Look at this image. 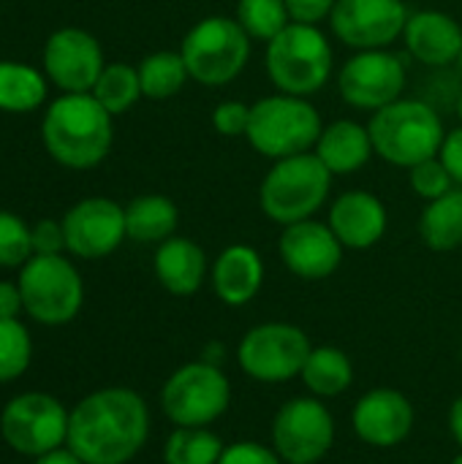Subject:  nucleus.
Listing matches in <instances>:
<instances>
[{"label": "nucleus", "instance_id": "32", "mask_svg": "<svg viewBox=\"0 0 462 464\" xmlns=\"http://www.w3.org/2000/svg\"><path fill=\"white\" fill-rule=\"evenodd\" d=\"M30 334L16 318H0V383L19 378L30 364Z\"/></svg>", "mask_w": 462, "mask_h": 464}, {"label": "nucleus", "instance_id": "9", "mask_svg": "<svg viewBox=\"0 0 462 464\" xmlns=\"http://www.w3.org/2000/svg\"><path fill=\"white\" fill-rule=\"evenodd\" d=\"M231 389L226 375L210 364L196 362L180 367L163 386L161 405L177 427H204L226 413Z\"/></svg>", "mask_w": 462, "mask_h": 464}, {"label": "nucleus", "instance_id": "20", "mask_svg": "<svg viewBox=\"0 0 462 464\" xmlns=\"http://www.w3.org/2000/svg\"><path fill=\"white\" fill-rule=\"evenodd\" d=\"M403 41L414 60L430 68H444L457 63L462 49V27L452 14L425 8L408 16Z\"/></svg>", "mask_w": 462, "mask_h": 464}, {"label": "nucleus", "instance_id": "44", "mask_svg": "<svg viewBox=\"0 0 462 464\" xmlns=\"http://www.w3.org/2000/svg\"><path fill=\"white\" fill-rule=\"evenodd\" d=\"M457 68H460V73H462V49H460V54H457Z\"/></svg>", "mask_w": 462, "mask_h": 464}, {"label": "nucleus", "instance_id": "37", "mask_svg": "<svg viewBox=\"0 0 462 464\" xmlns=\"http://www.w3.org/2000/svg\"><path fill=\"white\" fill-rule=\"evenodd\" d=\"M283 459L278 457V451H270L259 443H234L229 449H223L221 462L218 464H280Z\"/></svg>", "mask_w": 462, "mask_h": 464}, {"label": "nucleus", "instance_id": "40", "mask_svg": "<svg viewBox=\"0 0 462 464\" xmlns=\"http://www.w3.org/2000/svg\"><path fill=\"white\" fill-rule=\"evenodd\" d=\"M25 310L22 291L14 283H0V318H16Z\"/></svg>", "mask_w": 462, "mask_h": 464}, {"label": "nucleus", "instance_id": "43", "mask_svg": "<svg viewBox=\"0 0 462 464\" xmlns=\"http://www.w3.org/2000/svg\"><path fill=\"white\" fill-rule=\"evenodd\" d=\"M457 114H460V122H462V90H460V98H457Z\"/></svg>", "mask_w": 462, "mask_h": 464}, {"label": "nucleus", "instance_id": "24", "mask_svg": "<svg viewBox=\"0 0 462 464\" xmlns=\"http://www.w3.org/2000/svg\"><path fill=\"white\" fill-rule=\"evenodd\" d=\"M180 223V209L169 196L161 193H147L133 198L125 207V231L128 239L142 242V245H161L169 237H174Z\"/></svg>", "mask_w": 462, "mask_h": 464}, {"label": "nucleus", "instance_id": "39", "mask_svg": "<svg viewBox=\"0 0 462 464\" xmlns=\"http://www.w3.org/2000/svg\"><path fill=\"white\" fill-rule=\"evenodd\" d=\"M438 158L444 160V166H447V171L452 174L455 185L462 188V125L460 128H455V130H449V133L444 136V144H441Z\"/></svg>", "mask_w": 462, "mask_h": 464}, {"label": "nucleus", "instance_id": "17", "mask_svg": "<svg viewBox=\"0 0 462 464\" xmlns=\"http://www.w3.org/2000/svg\"><path fill=\"white\" fill-rule=\"evenodd\" d=\"M343 245L329 228V223L321 220H300L291 226H283V234L278 239V253L286 269L302 280H324L338 272L343 261Z\"/></svg>", "mask_w": 462, "mask_h": 464}, {"label": "nucleus", "instance_id": "23", "mask_svg": "<svg viewBox=\"0 0 462 464\" xmlns=\"http://www.w3.org/2000/svg\"><path fill=\"white\" fill-rule=\"evenodd\" d=\"M207 275L204 250L188 237H169L155 250V277L174 296H191Z\"/></svg>", "mask_w": 462, "mask_h": 464}, {"label": "nucleus", "instance_id": "34", "mask_svg": "<svg viewBox=\"0 0 462 464\" xmlns=\"http://www.w3.org/2000/svg\"><path fill=\"white\" fill-rule=\"evenodd\" d=\"M408 185L425 201H436V198H441V196H447L449 190L457 188L452 174L447 171V166H444V160L438 155L417 163L414 169H408Z\"/></svg>", "mask_w": 462, "mask_h": 464}, {"label": "nucleus", "instance_id": "11", "mask_svg": "<svg viewBox=\"0 0 462 464\" xmlns=\"http://www.w3.org/2000/svg\"><path fill=\"white\" fill-rule=\"evenodd\" d=\"M310 340L291 324H261L240 343V367L264 383H280L302 372L310 356Z\"/></svg>", "mask_w": 462, "mask_h": 464}, {"label": "nucleus", "instance_id": "14", "mask_svg": "<svg viewBox=\"0 0 462 464\" xmlns=\"http://www.w3.org/2000/svg\"><path fill=\"white\" fill-rule=\"evenodd\" d=\"M335 440V421L319 400L297 397L286 402L272 424V443L283 462L316 464Z\"/></svg>", "mask_w": 462, "mask_h": 464}, {"label": "nucleus", "instance_id": "3", "mask_svg": "<svg viewBox=\"0 0 462 464\" xmlns=\"http://www.w3.org/2000/svg\"><path fill=\"white\" fill-rule=\"evenodd\" d=\"M368 130L373 152L406 171L436 158L447 136L441 114L419 98H398L395 103L373 111Z\"/></svg>", "mask_w": 462, "mask_h": 464}, {"label": "nucleus", "instance_id": "18", "mask_svg": "<svg viewBox=\"0 0 462 464\" xmlns=\"http://www.w3.org/2000/svg\"><path fill=\"white\" fill-rule=\"evenodd\" d=\"M351 421H354L357 435L365 443L376 449H392L411 435L414 408L400 392L376 389V392H368L357 402Z\"/></svg>", "mask_w": 462, "mask_h": 464}, {"label": "nucleus", "instance_id": "30", "mask_svg": "<svg viewBox=\"0 0 462 464\" xmlns=\"http://www.w3.org/2000/svg\"><path fill=\"white\" fill-rule=\"evenodd\" d=\"M223 443L204 427H177L163 449L166 464H218Z\"/></svg>", "mask_w": 462, "mask_h": 464}, {"label": "nucleus", "instance_id": "33", "mask_svg": "<svg viewBox=\"0 0 462 464\" xmlns=\"http://www.w3.org/2000/svg\"><path fill=\"white\" fill-rule=\"evenodd\" d=\"M33 258V237L30 226L14 215L0 209V266H19Z\"/></svg>", "mask_w": 462, "mask_h": 464}, {"label": "nucleus", "instance_id": "36", "mask_svg": "<svg viewBox=\"0 0 462 464\" xmlns=\"http://www.w3.org/2000/svg\"><path fill=\"white\" fill-rule=\"evenodd\" d=\"M33 237V256H60V250L65 247V231H63V220H38L30 228Z\"/></svg>", "mask_w": 462, "mask_h": 464}, {"label": "nucleus", "instance_id": "29", "mask_svg": "<svg viewBox=\"0 0 462 464\" xmlns=\"http://www.w3.org/2000/svg\"><path fill=\"white\" fill-rule=\"evenodd\" d=\"M95 101L112 114H125L139 98H142V82H139V71L128 63H109L95 87H93Z\"/></svg>", "mask_w": 462, "mask_h": 464}, {"label": "nucleus", "instance_id": "12", "mask_svg": "<svg viewBox=\"0 0 462 464\" xmlns=\"http://www.w3.org/2000/svg\"><path fill=\"white\" fill-rule=\"evenodd\" d=\"M0 432L14 451L41 457L68 440V413L49 394H22L5 405Z\"/></svg>", "mask_w": 462, "mask_h": 464}, {"label": "nucleus", "instance_id": "41", "mask_svg": "<svg viewBox=\"0 0 462 464\" xmlns=\"http://www.w3.org/2000/svg\"><path fill=\"white\" fill-rule=\"evenodd\" d=\"M35 464H84L71 449L65 451V449H54V451H49V454H41Z\"/></svg>", "mask_w": 462, "mask_h": 464}, {"label": "nucleus", "instance_id": "42", "mask_svg": "<svg viewBox=\"0 0 462 464\" xmlns=\"http://www.w3.org/2000/svg\"><path fill=\"white\" fill-rule=\"evenodd\" d=\"M449 430H452L455 440L462 446V397L452 405V411H449Z\"/></svg>", "mask_w": 462, "mask_h": 464}, {"label": "nucleus", "instance_id": "15", "mask_svg": "<svg viewBox=\"0 0 462 464\" xmlns=\"http://www.w3.org/2000/svg\"><path fill=\"white\" fill-rule=\"evenodd\" d=\"M44 68L63 92H93L106 63L93 33L82 27H60L46 38Z\"/></svg>", "mask_w": 462, "mask_h": 464}, {"label": "nucleus", "instance_id": "22", "mask_svg": "<svg viewBox=\"0 0 462 464\" xmlns=\"http://www.w3.org/2000/svg\"><path fill=\"white\" fill-rule=\"evenodd\" d=\"M313 152L332 174H354L376 155L368 125H359L357 120H335L324 125Z\"/></svg>", "mask_w": 462, "mask_h": 464}, {"label": "nucleus", "instance_id": "28", "mask_svg": "<svg viewBox=\"0 0 462 464\" xmlns=\"http://www.w3.org/2000/svg\"><path fill=\"white\" fill-rule=\"evenodd\" d=\"M300 375H302V383L316 397H338L354 381L351 362L338 348H316V351H310V356H308Z\"/></svg>", "mask_w": 462, "mask_h": 464}, {"label": "nucleus", "instance_id": "1", "mask_svg": "<svg viewBox=\"0 0 462 464\" xmlns=\"http://www.w3.org/2000/svg\"><path fill=\"white\" fill-rule=\"evenodd\" d=\"M150 432L147 405L128 389L84 397L68 416V446L84 464H125Z\"/></svg>", "mask_w": 462, "mask_h": 464}, {"label": "nucleus", "instance_id": "16", "mask_svg": "<svg viewBox=\"0 0 462 464\" xmlns=\"http://www.w3.org/2000/svg\"><path fill=\"white\" fill-rule=\"evenodd\" d=\"M65 250L79 258H103L120 247L128 237L125 209L103 196H90L74 204L63 218Z\"/></svg>", "mask_w": 462, "mask_h": 464}, {"label": "nucleus", "instance_id": "45", "mask_svg": "<svg viewBox=\"0 0 462 464\" xmlns=\"http://www.w3.org/2000/svg\"><path fill=\"white\" fill-rule=\"evenodd\" d=\"M452 464H462V454H460V457H457V459H455V462H452Z\"/></svg>", "mask_w": 462, "mask_h": 464}, {"label": "nucleus", "instance_id": "21", "mask_svg": "<svg viewBox=\"0 0 462 464\" xmlns=\"http://www.w3.org/2000/svg\"><path fill=\"white\" fill-rule=\"evenodd\" d=\"M210 277L215 296L229 307H240L261 291L264 261L251 245H229L215 258Z\"/></svg>", "mask_w": 462, "mask_h": 464}, {"label": "nucleus", "instance_id": "31", "mask_svg": "<svg viewBox=\"0 0 462 464\" xmlns=\"http://www.w3.org/2000/svg\"><path fill=\"white\" fill-rule=\"evenodd\" d=\"M234 19L251 35V41L270 44L278 33H283L291 19L283 0H237Z\"/></svg>", "mask_w": 462, "mask_h": 464}, {"label": "nucleus", "instance_id": "8", "mask_svg": "<svg viewBox=\"0 0 462 464\" xmlns=\"http://www.w3.org/2000/svg\"><path fill=\"white\" fill-rule=\"evenodd\" d=\"M19 291L30 318L60 326L76 318L84 285L79 272L63 256H33L19 272Z\"/></svg>", "mask_w": 462, "mask_h": 464}, {"label": "nucleus", "instance_id": "26", "mask_svg": "<svg viewBox=\"0 0 462 464\" xmlns=\"http://www.w3.org/2000/svg\"><path fill=\"white\" fill-rule=\"evenodd\" d=\"M46 98L44 76L27 63L0 60V111L27 114Z\"/></svg>", "mask_w": 462, "mask_h": 464}, {"label": "nucleus", "instance_id": "4", "mask_svg": "<svg viewBox=\"0 0 462 464\" xmlns=\"http://www.w3.org/2000/svg\"><path fill=\"white\" fill-rule=\"evenodd\" d=\"M264 68L278 92L310 98L329 82L335 52L319 24L291 22L267 44Z\"/></svg>", "mask_w": 462, "mask_h": 464}, {"label": "nucleus", "instance_id": "6", "mask_svg": "<svg viewBox=\"0 0 462 464\" xmlns=\"http://www.w3.org/2000/svg\"><path fill=\"white\" fill-rule=\"evenodd\" d=\"M321 130L324 120L308 98L275 92L251 103V122L245 139L261 158L280 160L313 152Z\"/></svg>", "mask_w": 462, "mask_h": 464}, {"label": "nucleus", "instance_id": "38", "mask_svg": "<svg viewBox=\"0 0 462 464\" xmlns=\"http://www.w3.org/2000/svg\"><path fill=\"white\" fill-rule=\"evenodd\" d=\"M289 19L300 22V24H319L324 19H329L332 8L338 0H283Z\"/></svg>", "mask_w": 462, "mask_h": 464}, {"label": "nucleus", "instance_id": "7", "mask_svg": "<svg viewBox=\"0 0 462 464\" xmlns=\"http://www.w3.org/2000/svg\"><path fill=\"white\" fill-rule=\"evenodd\" d=\"M180 54L193 82L223 87L234 82L251 60V35L234 16H204L182 38Z\"/></svg>", "mask_w": 462, "mask_h": 464}, {"label": "nucleus", "instance_id": "10", "mask_svg": "<svg viewBox=\"0 0 462 464\" xmlns=\"http://www.w3.org/2000/svg\"><path fill=\"white\" fill-rule=\"evenodd\" d=\"M406 82V63L389 49L354 52L338 71L340 98L362 111H378L403 98Z\"/></svg>", "mask_w": 462, "mask_h": 464}, {"label": "nucleus", "instance_id": "25", "mask_svg": "<svg viewBox=\"0 0 462 464\" xmlns=\"http://www.w3.org/2000/svg\"><path fill=\"white\" fill-rule=\"evenodd\" d=\"M422 242L436 253H449L462 245V188L449 190L447 196L428 201L419 218Z\"/></svg>", "mask_w": 462, "mask_h": 464}, {"label": "nucleus", "instance_id": "13", "mask_svg": "<svg viewBox=\"0 0 462 464\" xmlns=\"http://www.w3.org/2000/svg\"><path fill=\"white\" fill-rule=\"evenodd\" d=\"M411 11L403 0H338L329 14L332 35L354 52L389 49L403 38Z\"/></svg>", "mask_w": 462, "mask_h": 464}, {"label": "nucleus", "instance_id": "5", "mask_svg": "<svg viewBox=\"0 0 462 464\" xmlns=\"http://www.w3.org/2000/svg\"><path fill=\"white\" fill-rule=\"evenodd\" d=\"M332 177L335 174L316 158V152L272 160L259 188L261 212L278 226L308 220L327 204Z\"/></svg>", "mask_w": 462, "mask_h": 464}, {"label": "nucleus", "instance_id": "35", "mask_svg": "<svg viewBox=\"0 0 462 464\" xmlns=\"http://www.w3.org/2000/svg\"><path fill=\"white\" fill-rule=\"evenodd\" d=\"M212 130L223 139H240L248 133V122H251V103L245 101H221L212 109Z\"/></svg>", "mask_w": 462, "mask_h": 464}, {"label": "nucleus", "instance_id": "19", "mask_svg": "<svg viewBox=\"0 0 462 464\" xmlns=\"http://www.w3.org/2000/svg\"><path fill=\"white\" fill-rule=\"evenodd\" d=\"M387 207L370 190H346L329 207V228L349 250H368L387 234Z\"/></svg>", "mask_w": 462, "mask_h": 464}, {"label": "nucleus", "instance_id": "27", "mask_svg": "<svg viewBox=\"0 0 462 464\" xmlns=\"http://www.w3.org/2000/svg\"><path fill=\"white\" fill-rule=\"evenodd\" d=\"M136 71H139V82H142V95L150 98V101L174 98L185 87V82L191 79L182 54L169 52V49L147 54L136 65Z\"/></svg>", "mask_w": 462, "mask_h": 464}, {"label": "nucleus", "instance_id": "2", "mask_svg": "<svg viewBox=\"0 0 462 464\" xmlns=\"http://www.w3.org/2000/svg\"><path fill=\"white\" fill-rule=\"evenodd\" d=\"M41 139L52 160L60 166L93 169L112 150V114L95 101L93 92H63L44 114Z\"/></svg>", "mask_w": 462, "mask_h": 464}]
</instances>
